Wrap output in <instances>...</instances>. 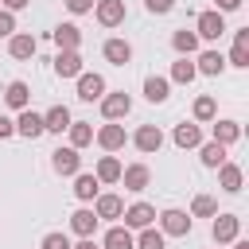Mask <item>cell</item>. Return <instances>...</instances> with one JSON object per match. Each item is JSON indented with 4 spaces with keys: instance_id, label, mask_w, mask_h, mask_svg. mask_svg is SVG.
<instances>
[{
    "instance_id": "10",
    "label": "cell",
    "mask_w": 249,
    "mask_h": 249,
    "mask_svg": "<svg viewBox=\"0 0 249 249\" xmlns=\"http://www.w3.org/2000/svg\"><path fill=\"white\" fill-rule=\"evenodd\" d=\"M121 218H124V226H128V230H144V226H152L156 206H148V202H132V206L121 214Z\"/></svg>"
},
{
    "instance_id": "33",
    "label": "cell",
    "mask_w": 249,
    "mask_h": 249,
    "mask_svg": "<svg viewBox=\"0 0 249 249\" xmlns=\"http://www.w3.org/2000/svg\"><path fill=\"white\" fill-rule=\"evenodd\" d=\"M218 214V202L210 198V195H195V202H191V218H214Z\"/></svg>"
},
{
    "instance_id": "27",
    "label": "cell",
    "mask_w": 249,
    "mask_h": 249,
    "mask_svg": "<svg viewBox=\"0 0 249 249\" xmlns=\"http://www.w3.org/2000/svg\"><path fill=\"white\" fill-rule=\"evenodd\" d=\"M195 74H198V70H195V62H191V58L183 54L179 62H171V78H167V82H179V86H191V82H195Z\"/></svg>"
},
{
    "instance_id": "25",
    "label": "cell",
    "mask_w": 249,
    "mask_h": 249,
    "mask_svg": "<svg viewBox=\"0 0 249 249\" xmlns=\"http://www.w3.org/2000/svg\"><path fill=\"white\" fill-rule=\"evenodd\" d=\"M4 101H8L12 109H27V101H31V89H27V82H8V89H4Z\"/></svg>"
},
{
    "instance_id": "42",
    "label": "cell",
    "mask_w": 249,
    "mask_h": 249,
    "mask_svg": "<svg viewBox=\"0 0 249 249\" xmlns=\"http://www.w3.org/2000/svg\"><path fill=\"white\" fill-rule=\"evenodd\" d=\"M237 8H241V0H218L214 12H237Z\"/></svg>"
},
{
    "instance_id": "2",
    "label": "cell",
    "mask_w": 249,
    "mask_h": 249,
    "mask_svg": "<svg viewBox=\"0 0 249 249\" xmlns=\"http://www.w3.org/2000/svg\"><path fill=\"white\" fill-rule=\"evenodd\" d=\"M195 35H198V39H222V35H226V19H222V12H198V19H195Z\"/></svg>"
},
{
    "instance_id": "17",
    "label": "cell",
    "mask_w": 249,
    "mask_h": 249,
    "mask_svg": "<svg viewBox=\"0 0 249 249\" xmlns=\"http://www.w3.org/2000/svg\"><path fill=\"white\" fill-rule=\"evenodd\" d=\"M43 128H47V132H66V128H70V109H66V105H51V109L43 113Z\"/></svg>"
},
{
    "instance_id": "31",
    "label": "cell",
    "mask_w": 249,
    "mask_h": 249,
    "mask_svg": "<svg viewBox=\"0 0 249 249\" xmlns=\"http://www.w3.org/2000/svg\"><path fill=\"white\" fill-rule=\"evenodd\" d=\"M171 47H175L179 54H195V51H198V35L187 31V27H179V31L171 35Z\"/></svg>"
},
{
    "instance_id": "43",
    "label": "cell",
    "mask_w": 249,
    "mask_h": 249,
    "mask_svg": "<svg viewBox=\"0 0 249 249\" xmlns=\"http://www.w3.org/2000/svg\"><path fill=\"white\" fill-rule=\"evenodd\" d=\"M27 4H31V0H4V8H8V12H19V8H27Z\"/></svg>"
},
{
    "instance_id": "4",
    "label": "cell",
    "mask_w": 249,
    "mask_h": 249,
    "mask_svg": "<svg viewBox=\"0 0 249 249\" xmlns=\"http://www.w3.org/2000/svg\"><path fill=\"white\" fill-rule=\"evenodd\" d=\"M237 230H241V218H237V214H214L210 233H214V241H218V245L233 241V237H237Z\"/></svg>"
},
{
    "instance_id": "21",
    "label": "cell",
    "mask_w": 249,
    "mask_h": 249,
    "mask_svg": "<svg viewBox=\"0 0 249 249\" xmlns=\"http://www.w3.org/2000/svg\"><path fill=\"white\" fill-rule=\"evenodd\" d=\"M167 89H171V82H167V78H160V74H152V78H144V97H148L152 105H160V101H167Z\"/></svg>"
},
{
    "instance_id": "34",
    "label": "cell",
    "mask_w": 249,
    "mask_h": 249,
    "mask_svg": "<svg viewBox=\"0 0 249 249\" xmlns=\"http://www.w3.org/2000/svg\"><path fill=\"white\" fill-rule=\"evenodd\" d=\"M214 113H218V105H214V97H210V93L195 97V121H214Z\"/></svg>"
},
{
    "instance_id": "18",
    "label": "cell",
    "mask_w": 249,
    "mask_h": 249,
    "mask_svg": "<svg viewBox=\"0 0 249 249\" xmlns=\"http://www.w3.org/2000/svg\"><path fill=\"white\" fill-rule=\"evenodd\" d=\"M101 249H136V237H132V230H128V226H113V230L105 233Z\"/></svg>"
},
{
    "instance_id": "9",
    "label": "cell",
    "mask_w": 249,
    "mask_h": 249,
    "mask_svg": "<svg viewBox=\"0 0 249 249\" xmlns=\"http://www.w3.org/2000/svg\"><path fill=\"white\" fill-rule=\"evenodd\" d=\"M121 183H124V191H144L152 183V171L144 163H128V167H121Z\"/></svg>"
},
{
    "instance_id": "1",
    "label": "cell",
    "mask_w": 249,
    "mask_h": 249,
    "mask_svg": "<svg viewBox=\"0 0 249 249\" xmlns=\"http://www.w3.org/2000/svg\"><path fill=\"white\" fill-rule=\"evenodd\" d=\"M160 233H163V237H187V233H191V214H187V210H175V206L163 210V214H160Z\"/></svg>"
},
{
    "instance_id": "23",
    "label": "cell",
    "mask_w": 249,
    "mask_h": 249,
    "mask_svg": "<svg viewBox=\"0 0 249 249\" xmlns=\"http://www.w3.org/2000/svg\"><path fill=\"white\" fill-rule=\"evenodd\" d=\"M241 179H245V175H241L237 163H222V167H218V183H222V191L237 195V191H241Z\"/></svg>"
},
{
    "instance_id": "37",
    "label": "cell",
    "mask_w": 249,
    "mask_h": 249,
    "mask_svg": "<svg viewBox=\"0 0 249 249\" xmlns=\"http://www.w3.org/2000/svg\"><path fill=\"white\" fill-rule=\"evenodd\" d=\"M43 249H70V237L66 233H47L43 237Z\"/></svg>"
},
{
    "instance_id": "38",
    "label": "cell",
    "mask_w": 249,
    "mask_h": 249,
    "mask_svg": "<svg viewBox=\"0 0 249 249\" xmlns=\"http://www.w3.org/2000/svg\"><path fill=\"white\" fill-rule=\"evenodd\" d=\"M144 8H148L152 16H167V12L175 8V0H144Z\"/></svg>"
},
{
    "instance_id": "29",
    "label": "cell",
    "mask_w": 249,
    "mask_h": 249,
    "mask_svg": "<svg viewBox=\"0 0 249 249\" xmlns=\"http://www.w3.org/2000/svg\"><path fill=\"white\" fill-rule=\"evenodd\" d=\"M198 156H202V163H206V167H222V163H226V144H218V140L198 144Z\"/></svg>"
},
{
    "instance_id": "7",
    "label": "cell",
    "mask_w": 249,
    "mask_h": 249,
    "mask_svg": "<svg viewBox=\"0 0 249 249\" xmlns=\"http://www.w3.org/2000/svg\"><path fill=\"white\" fill-rule=\"evenodd\" d=\"M51 167H54L58 175H78V167H82L78 148H58V152H51Z\"/></svg>"
},
{
    "instance_id": "13",
    "label": "cell",
    "mask_w": 249,
    "mask_h": 249,
    "mask_svg": "<svg viewBox=\"0 0 249 249\" xmlns=\"http://www.w3.org/2000/svg\"><path fill=\"white\" fill-rule=\"evenodd\" d=\"M8 51H12V58H31L39 51V43H35V35L16 31V35H8Z\"/></svg>"
},
{
    "instance_id": "35",
    "label": "cell",
    "mask_w": 249,
    "mask_h": 249,
    "mask_svg": "<svg viewBox=\"0 0 249 249\" xmlns=\"http://www.w3.org/2000/svg\"><path fill=\"white\" fill-rule=\"evenodd\" d=\"M136 249H163V233L152 230V226H144L140 237H136Z\"/></svg>"
},
{
    "instance_id": "26",
    "label": "cell",
    "mask_w": 249,
    "mask_h": 249,
    "mask_svg": "<svg viewBox=\"0 0 249 249\" xmlns=\"http://www.w3.org/2000/svg\"><path fill=\"white\" fill-rule=\"evenodd\" d=\"M70 148H86V144H93V124L89 121H70Z\"/></svg>"
},
{
    "instance_id": "16",
    "label": "cell",
    "mask_w": 249,
    "mask_h": 249,
    "mask_svg": "<svg viewBox=\"0 0 249 249\" xmlns=\"http://www.w3.org/2000/svg\"><path fill=\"white\" fill-rule=\"evenodd\" d=\"M93 214L97 218H121L124 214V198L121 195H97L93 198Z\"/></svg>"
},
{
    "instance_id": "41",
    "label": "cell",
    "mask_w": 249,
    "mask_h": 249,
    "mask_svg": "<svg viewBox=\"0 0 249 249\" xmlns=\"http://www.w3.org/2000/svg\"><path fill=\"white\" fill-rule=\"evenodd\" d=\"M16 132V121H8V117H0V140H8Z\"/></svg>"
},
{
    "instance_id": "36",
    "label": "cell",
    "mask_w": 249,
    "mask_h": 249,
    "mask_svg": "<svg viewBox=\"0 0 249 249\" xmlns=\"http://www.w3.org/2000/svg\"><path fill=\"white\" fill-rule=\"evenodd\" d=\"M8 35H16V16L4 8V12H0V39H8Z\"/></svg>"
},
{
    "instance_id": "12",
    "label": "cell",
    "mask_w": 249,
    "mask_h": 249,
    "mask_svg": "<svg viewBox=\"0 0 249 249\" xmlns=\"http://www.w3.org/2000/svg\"><path fill=\"white\" fill-rule=\"evenodd\" d=\"M16 132L19 136H27V140H35V136H43L47 128H43V113H31V109H19V121H16Z\"/></svg>"
},
{
    "instance_id": "11",
    "label": "cell",
    "mask_w": 249,
    "mask_h": 249,
    "mask_svg": "<svg viewBox=\"0 0 249 249\" xmlns=\"http://www.w3.org/2000/svg\"><path fill=\"white\" fill-rule=\"evenodd\" d=\"M51 39L58 43V51H78V47H82V31H78V23H58V27L51 31Z\"/></svg>"
},
{
    "instance_id": "28",
    "label": "cell",
    "mask_w": 249,
    "mask_h": 249,
    "mask_svg": "<svg viewBox=\"0 0 249 249\" xmlns=\"http://www.w3.org/2000/svg\"><path fill=\"white\" fill-rule=\"evenodd\" d=\"M175 144L179 148H198L202 144V132H198V124H175Z\"/></svg>"
},
{
    "instance_id": "20",
    "label": "cell",
    "mask_w": 249,
    "mask_h": 249,
    "mask_svg": "<svg viewBox=\"0 0 249 249\" xmlns=\"http://www.w3.org/2000/svg\"><path fill=\"white\" fill-rule=\"evenodd\" d=\"M70 230H74L78 237H93V230H97V214H93V210H74V214H70Z\"/></svg>"
},
{
    "instance_id": "8",
    "label": "cell",
    "mask_w": 249,
    "mask_h": 249,
    "mask_svg": "<svg viewBox=\"0 0 249 249\" xmlns=\"http://www.w3.org/2000/svg\"><path fill=\"white\" fill-rule=\"evenodd\" d=\"M101 93H105V78L101 74H78V97L82 101H101Z\"/></svg>"
},
{
    "instance_id": "24",
    "label": "cell",
    "mask_w": 249,
    "mask_h": 249,
    "mask_svg": "<svg viewBox=\"0 0 249 249\" xmlns=\"http://www.w3.org/2000/svg\"><path fill=\"white\" fill-rule=\"evenodd\" d=\"M101 51H105V58H109L113 66H124V62L132 58V47H128L124 39H109V43H105Z\"/></svg>"
},
{
    "instance_id": "15",
    "label": "cell",
    "mask_w": 249,
    "mask_h": 249,
    "mask_svg": "<svg viewBox=\"0 0 249 249\" xmlns=\"http://www.w3.org/2000/svg\"><path fill=\"white\" fill-rule=\"evenodd\" d=\"M124 140H128V136H124V128H121V124H113V121L97 128V144H101L105 152H117V148H124Z\"/></svg>"
},
{
    "instance_id": "22",
    "label": "cell",
    "mask_w": 249,
    "mask_h": 249,
    "mask_svg": "<svg viewBox=\"0 0 249 249\" xmlns=\"http://www.w3.org/2000/svg\"><path fill=\"white\" fill-rule=\"evenodd\" d=\"M93 175H97V183H121V160L117 156H101Z\"/></svg>"
},
{
    "instance_id": "6",
    "label": "cell",
    "mask_w": 249,
    "mask_h": 249,
    "mask_svg": "<svg viewBox=\"0 0 249 249\" xmlns=\"http://www.w3.org/2000/svg\"><path fill=\"white\" fill-rule=\"evenodd\" d=\"M132 144H136L144 156H152V152H160V148H163V132H160L156 124H140V128H136V136H132Z\"/></svg>"
},
{
    "instance_id": "5",
    "label": "cell",
    "mask_w": 249,
    "mask_h": 249,
    "mask_svg": "<svg viewBox=\"0 0 249 249\" xmlns=\"http://www.w3.org/2000/svg\"><path fill=\"white\" fill-rule=\"evenodd\" d=\"M93 12H97V23H101V27H117V23H124V0H97Z\"/></svg>"
},
{
    "instance_id": "44",
    "label": "cell",
    "mask_w": 249,
    "mask_h": 249,
    "mask_svg": "<svg viewBox=\"0 0 249 249\" xmlns=\"http://www.w3.org/2000/svg\"><path fill=\"white\" fill-rule=\"evenodd\" d=\"M70 249H97V245H93V237H82V241H78V245H70Z\"/></svg>"
},
{
    "instance_id": "45",
    "label": "cell",
    "mask_w": 249,
    "mask_h": 249,
    "mask_svg": "<svg viewBox=\"0 0 249 249\" xmlns=\"http://www.w3.org/2000/svg\"><path fill=\"white\" fill-rule=\"evenodd\" d=\"M233 249H249V241H237V237H233Z\"/></svg>"
},
{
    "instance_id": "14",
    "label": "cell",
    "mask_w": 249,
    "mask_h": 249,
    "mask_svg": "<svg viewBox=\"0 0 249 249\" xmlns=\"http://www.w3.org/2000/svg\"><path fill=\"white\" fill-rule=\"evenodd\" d=\"M54 74H58V78H78V74H82V54H78V51H58Z\"/></svg>"
},
{
    "instance_id": "40",
    "label": "cell",
    "mask_w": 249,
    "mask_h": 249,
    "mask_svg": "<svg viewBox=\"0 0 249 249\" xmlns=\"http://www.w3.org/2000/svg\"><path fill=\"white\" fill-rule=\"evenodd\" d=\"M93 4H97V0H66V8H70L74 16H82V12H93Z\"/></svg>"
},
{
    "instance_id": "19",
    "label": "cell",
    "mask_w": 249,
    "mask_h": 249,
    "mask_svg": "<svg viewBox=\"0 0 249 249\" xmlns=\"http://www.w3.org/2000/svg\"><path fill=\"white\" fill-rule=\"evenodd\" d=\"M195 70H198V74H206V78H218V74L226 70V58H222L218 51H202V54H198V62H195Z\"/></svg>"
},
{
    "instance_id": "30",
    "label": "cell",
    "mask_w": 249,
    "mask_h": 249,
    "mask_svg": "<svg viewBox=\"0 0 249 249\" xmlns=\"http://www.w3.org/2000/svg\"><path fill=\"white\" fill-rule=\"evenodd\" d=\"M97 187H101L97 175H82V171H78V179H74V195H78L82 202H93V198H97Z\"/></svg>"
},
{
    "instance_id": "32",
    "label": "cell",
    "mask_w": 249,
    "mask_h": 249,
    "mask_svg": "<svg viewBox=\"0 0 249 249\" xmlns=\"http://www.w3.org/2000/svg\"><path fill=\"white\" fill-rule=\"evenodd\" d=\"M237 136H241V124H237V121H214V140H218V144L230 148Z\"/></svg>"
},
{
    "instance_id": "3",
    "label": "cell",
    "mask_w": 249,
    "mask_h": 249,
    "mask_svg": "<svg viewBox=\"0 0 249 249\" xmlns=\"http://www.w3.org/2000/svg\"><path fill=\"white\" fill-rule=\"evenodd\" d=\"M128 109H132V97L121 89V93H101V113H105V121H121V117H128Z\"/></svg>"
},
{
    "instance_id": "39",
    "label": "cell",
    "mask_w": 249,
    "mask_h": 249,
    "mask_svg": "<svg viewBox=\"0 0 249 249\" xmlns=\"http://www.w3.org/2000/svg\"><path fill=\"white\" fill-rule=\"evenodd\" d=\"M230 62L245 70V66H249V47H237V43H233V51H230Z\"/></svg>"
}]
</instances>
